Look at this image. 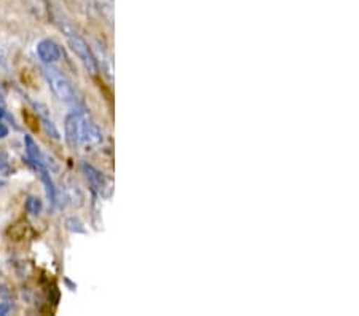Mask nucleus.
Instances as JSON below:
<instances>
[{
	"mask_svg": "<svg viewBox=\"0 0 359 316\" xmlns=\"http://www.w3.org/2000/svg\"><path fill=\"white\" fill-rule=\"evenodd\" d=\"M46 77H48L51 88H53V91L57 96H60V99H65V101L72 99V96H74L72 86L67 82V78L65 76H61L56 69L50 67V69H46Z\"/></svg>",
	"mask_w": 359,
	"mask_h": 316,
	"instance_id": "f257e3e1",
	"label": "nucleus"
},
{
	"mask_svg": "<svg viewBox=\"0 0 359 316\" xmlns=\"http://www.w3.org/2000/svg\"><path fill=\"white\" fill-rule=\"evenodd\" d=\"M65 32H66V36L69 39V43H71L72 50L79 55L80 60H82L86 66L93 67V57L90 55L88 47H86V43L83 42V39L79 37L77 32H74L72 29L67 27V26H65Z\"/></svg>",
	"mask_w": 359,
	"mask_h": 316,
	"instance_id": "f03ea898",
	"label": "nucleus"
},
{
	"mask_svg": "<svg viewBox=\"0 0 359 316\" xmlns=\"http://www.w3.org/2000/svg\"><path fill=\"white\" fill-rule=\"evenodd\" d=\"M39 55L43 61L51 62L60 57V50H57V47L53 42H50V40H43V42L39 45Z\"/></svg>",
	"mask_w": 359,
	"mask_h": 316,
	"instance_id": "7ed1b4c3",
	"label": "nucleus"
},
{
	"mask_svg": "<svg viewBox=\"0 0 359 316\" xmlns=\"http://www.w3.org/2000/svg\"><path fill=\"white\" fill-rule=\"evenodd\" d=\"M5 135H7V128H5V126L0 123V137H4Z\"/></svg>",
	"mask_w": 359,
	"mask_h": 316,
	"instance_id": "20e7f679",
	"label": "nucleus"
},
{
	"mask_svg": "<svg viewBox=\"0 0 359 316\" xmlns=\"http://www.w3.org/2000/svg\"><path fill=\"white\" fill-rule=\"evenodd\" d=\"M8 312V305H0V315H5Z\"/></svg>",
	"mask_w": 359,
	"mask_h": 316,
	"instance_id": "39448f33",
	"label": "nucleus"
},
{
	"mask_svg": "<svg viewBox=\"0 0 359 316\" xmlns=\"http://www.w3.org/2000/svg\"><path fill=\"white\" fill-rule=\"evenodd\" d=\"M2 166H4V163H2V162H0V168H2Z\"/></svg>",
	"mask_w": 359,
	"mask_h": 316,
	"instance_id": "423d86ee",
	"label": "nucleus"
},
{
	"mask_svg": "<svg viewBox=\"0 0 359 316\" xmlns=\"http://www.w3.org/2000/svg\"><path fill=\"white\" fill-rule=\"evenodd\" d=\"M0 102H2V101H0Z\"/></svg>",
	"mask_w": 359,
	"mask_h": 316,
	"instance_id": "0eeeda50",
	"label": "nucleus"
}]
</instances>
